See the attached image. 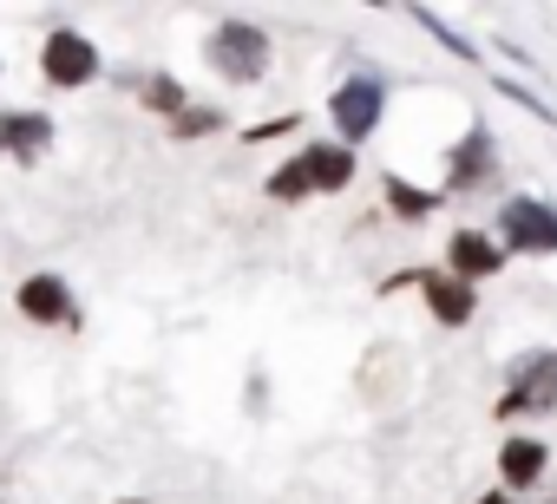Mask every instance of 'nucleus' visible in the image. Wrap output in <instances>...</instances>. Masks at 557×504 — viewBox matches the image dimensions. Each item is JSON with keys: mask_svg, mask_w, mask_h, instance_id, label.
Here are the masks:
<instances>
[{"mask_svg": "<svg viewBox=\"0 0 557 504\" xmlns=\"http://www.w3.org/2000/svg\"><path fill=\"white\" fill-rule=\"evenodd\" d=\"M348 177H355V158H348V151H322V144H315V151H302L283 177L269 184V197H283V203H289V197H302V190H342Z\"/></svg>", "mask_w": 557, "mask_h": 504, "instance_id": "obj_1", "label": "nucleus"}, {"mask_svg": "<svg viewBox=\"0 0 557 504\" xmlns=\"http://www.w3.org/2000/svg\"><path fill=\"white\" fill-rule=\"evenodd\" d=\"M210 60H216V73H230V79H256V73L269 66V40H262L256 27L230 21V27H216V40H210Z\"/></svg>", "mask_w": 557, "mask_h": 504, "instance_id": "obj_2", "label": "nucleus"}, {"mask_svg": "<svg viewBox=\"0 0 557 504\" xmlns=\"http://www.w3.org/2000/svg\"><path fill=\"white\" fill-rule=\"evenodd\" d=\"M505 236L518 249H531V256H544V249H557V210L518 197V203H505Z\"/></svg>", "mask_w": 557, "mask_h": 504, "instance_id": "obj_3", "label": "nucleus"}, {"mask_svg": "<svg viewBox=\"0 0 557 504\" xmlns=\"http://www.w3.org/2000/svg\"><path fill=\"white\" fill-rule=\"evenodd\" d=\"M335 125H342V138H368L374 131V118H381V86L374 79H355V86H342L335 92Z\"/></svg>", "mask_w": 557, "mask_h": 504, "instance_id": "obj_4", "label": "nucleus"}, {"mask_svg": "<svg viewBox=\"0 0 557 504\" xmlns=\"http://www.w3.org/2000/svg\"><path fill=\"white\" fill-rule=\"evenodd\" d=\"M47 73H53L60 86H86V79L99 73V53H92L79 34H53V40H47Z\"/></svg>", "mask_w": 557, "mask_h": 504, "instance_id": "obj_5", "label": "nucleus"}, {"mask_svg": "<svg viewBox=\"0 0 557 504\" xmlns=\"http://www.w3.org/2000/svg\"><path fill=\"white\" fill-rule=\"evenodd\" d=\"M21 308H27L34 322H73V295H66V282H53V276H34V282L21 289Z\"/></svg>", "mask_w": 557, "mask_h": 504, "instance_id": "obj_6", "label": "nucleus"}, {"mask_svg": "<svg viewBox=\"0 0 557 504\" xmlns=\"http://www.w3.org/2000/svg\"><path fill=\"white\" fill-rule=\"evenodd\" d=\"M511 406H531V413L557 406V354H537V361L524 367V387H518V400H511Z\"/></svg>", "mask_w": 557, "mask_h": 504, "instance_id": "obj_7", "label": "nucleus"}, {"mask_svg": "<svg viewBox=\"0 0 557 504\" xmlns=\"http://www.w3.org/2000/svg\"><path fill=\"white\" fill-rule=\"evenodd\" d=\"M0 144L21 151V158H34V151L53 144V125H47V118H0Z\"/></svg>", "mask_w": 557, "mask_h": 504, "instance_id": "obj_8", "label": "nucleus"}, {"mask_svg": "<svg viewBox=\"0 0 557 504\" xmlns=\"http://www.w3.org/2000/svg\"><path fill=\"white\" fill-rule=\"evenodd\" d=\"M453 269H459V276H492V269H498L492 242H485V236H472V229H466V236H453Z\"/></svg>", "mask_w": 557, "mask_h": 504, "instance_id": "obj_9", "label": "nucleus"}, {"mask_svg": "<svg viewBox=\"0 0 557 504\" xmlns=\"http://www.w3.org/2000/svg\"><path fill=\"white\" fill-rule=\"evenodd\" d=\"M426 302H433V315H440V322H466V315H472L466 282H446V276H426Z\"/></svg>", "mask_w": 557, "mask_h": 504, "instance_id": "obj_10", "label": "nucleus"}, {"mask_svg": "<svg viewBox=\"0 0 557 504\" xmlns=\"http://www.w3.org/2000/svg\"><path fill=\"white\" fill-rule=\"evenodd\" d=\"M537 471H544V445L511 439V445H505V484H531Z\"/></svg>", "mask_w": 557, "mask_h": 504, "instance_id": "obj_11", "label": "nucleus"}, {"mask_svg": "<svg viewBox=\"0 0 557 504\" xmlns=\"http://www.w3.org/2000/svg\"><path fill=\"white\" fill-rule=\"evenodd\" d=\"M472 171H485V131H472V138L459 144V158H453V177H459V184H466Z\"/></svg>", "mask_w": 557, "mask_h": 504, "instance_id": "obj_12", "label": "nucleus"}, {"mask_svg": "<svg viewBox=\"0 0 557 504\" xmlns=\"http://www.w3.org/2000/svg\"><path fill=\"white\" fill-rule=\"evenodd\" d=\"M387 190H394L400 216H426V210H433V197H420V190H407V184H387Z\"/></svg>", "mask_w": 557, "mask_h": 504, "instance_id": "obj_13", "label": "nucleus"}, {"mask_svg": "<svg viewBox=\"0 0 557 504\" xmlns=\"http://www.w3.org/2000/svg\"><path fill=\"white\" fill-rule=\"evenodd\" d=\"M151 105H158V112H177V105H184V92H177L171 79H158V86H151Z\"/></svg>", "mask_w": 557, "mask_h": 504, "instance_id": "obj_14", "label": "nucleus"}, {"mask_svg": "<svg viewBox=\"0 0 557 504\" xmlns=\"http://www.w3.org/2000/svg\"><path fill=\"white\" fill-rule=\"evenodd\" d=\"M479 504H511V497H479Z\"/></svg>", "mask_w": 557, "mask_h": 504, "instance_id": "obj_15", "label": "nucleus"}]
</instances>
